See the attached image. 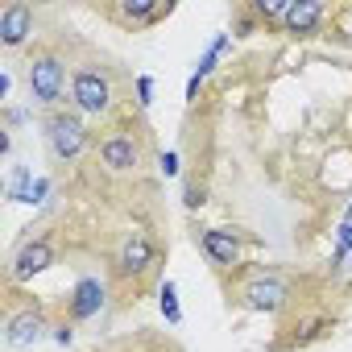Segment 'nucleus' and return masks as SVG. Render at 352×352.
Masks as SVG:
<instances>
[{"label": "nucleus", "instance_id": "obj_8", "mask_svg": "<svg viewBox=\"0 0 352 352\" xmlns=\"http://www.w3.org/2000/svg\"><path fill=\"white\" fill-rule=\"evenodd\" d=\"M137 157H141V149H137V141H133V137H124V133H116V137H108V141L100 145V162H104L112 174L133 170V166H137Z\"/></svg>", "mask_w": 352, "mask_h": 352}, {"label": "nucleus", "instance_id": "obj_10", "mask_svg": "<svg viewBox=\"0 0 352 352\" xmlns=\"http://www.w3.org/2000/svg\"><path fill=\"white\" fill-rule=\"evenodd\" d=\"M323 21V5L319 0H290V9H286V30L290 34H315Z\"/></svg>", "mask_w": 352, "mask_h": 352}, {"label": "nucleus", "instance_id": "obj_21", "mask_svg": "<svg viewBox=\"0 0 352 352\" xmlns=\"http://www.w3.org/2000/svg\"><path fill=\"white\" fill-rule=\"evenodd\" d=\"M183 204H187V208H199V204H204V191H199V187H187Z\"/></svg>", "mask_w": 352, "mask_h": 352}, {"label": "nucleus", "instance_id": "obj_19", "mask_svg": "<svg viewBox=\"0 0 352 352\" xmlns=\"http://www.w3.org/2000/svg\"><path fill=\"white\" fill-rule=\"evenodd\" d=\"M50 195V179H34V191H30V204H42Z\"/></svg>", "mask_w": 352, "mask_h": 352}, {"label": "nucleus", "instance_id": "obj_13", "mask_svg": "<svg viewBox=\"0 0 352 352\" xmlns=\"http://www.w3.org/2000/svg\"><path fill=\"white\" fill-rule=\"evenodd\" d=\"M162 13L157 0H120V17L124 21H153Z\"/></svg>", "mask_w": 352, "mask_h": 352}, {"label": "nucleus", "instance_id": "obj_2", "mask_svg": "<svg viewBox=\"0 0 352 352\" xmlns=\"http://www.w3.org/2000/svg\"><path fill=\"white\" fill-rule=\"evenodd\" d=\"M25 83H30V100H34V104H54V100L63 96V87H67V67H63V58H58V54H38V58L30 63Z\"/></svg>", "mask_w": 352, "mask_h": 352}, {"label": "nucleus", "instance_id": "obj_3", "mask_svg": "<svg viewBox=\"0 0 352 352\" xmlns=\"http://www.w3.org/2000/svg\"><path fill=\"white\" fill-rule=\"evenodd\" d=\"M46 145H50V153H54L58 162H71V157H79L83 145H87V124H83L79 116L58 112V116H50V124H46Z\"/></svg>", "mask_w": 352, "mask_h": 352}, {"label": "nucleus", "instance_id": "obj_18", "mask_svg": "<svg viewBox=\"0 0 352 352\" xmlns=\"http://www.w3.org/2000/svg\"><path fill=\"white\" fill-rule=\"evenodd\" d=\"M149 96H153V79H149V75H141V79H137V104H141V108H149V104H153Z\"/></svg>", "mask_w": 352, "mask_h": 352}, {"label": "nucleus", "instance_id": "obj_17", "mask_svg": "<svg viewBox=\"0 0 352 352\" xmlns=\"http://www.w3.org/2000/svg\"><path fill=\"white\" fill-rule=\"evenodd\" d=\"M157 170L166 174V179H174V174H179V153H174V149L162 153V157H157Z\"/></svg>", "mask_w": 352, "mask_h": 352}, {"label": "nucleus", "instance_id": "obj_9", "mask_svg": "<svg viewBox=\"0 0 352 352\" xmlns=\"http://www.w3.org/2000/svg\"><path fill=\"white\" fill-rule=\"evenodd\" d=\"M153 261V241L145 232H129L120 245V274H141Z\"/></svg>", "mask_w": 352, "mask_h": 352}, {"label": "nucleus", "instance_id": "obj_11", "mask_svg": "<svg viewBox=\"0 0 352 352\" xmlns=\"http://www.w3.org/2000/svg\"><path fill=\"white\" fill-rule=\"evenodd\" d=\"M204 253H208L216 265H236L241 241H236V232H228V228H212V232H204Z\"/></svg>", "mask_w": 352, "mask_h": 352}, {"label": "nucleus", "instance_id": "obj_14", "mask_svg": "<svg viewBox=\"0 0 352 352\" xmlns=\"http://www.w3.org/2000/svg\"><path fill=\"white\" fill-rule=\"evenodd\" d=\"M30 191H34V174L25 166L13 170V183H9V199L13 204H30Z\"/></svg>", "mask_w": 352, "mask_h": 352}, {"label": "nucleus", "instance_id": "obj_1", "mask_svg": "<svg viewBox=\"0 0 352 352\" xmlns=\"http://www.w3.org/2000/svg\"><path fill=\"white\" fill-rule=\"evenodd\" d=\"M71 100H75V108L87 112V116H104V112L112 108V83H108V75L96 71V67L75 71V79H71Z\"/></svg>", "mask_w": 352, "mask_h": 352}, {"label": "nucleus", "instance_id": "obj_16", "mask_svg": "<svg viewBox=\"0 0 352 352\" xmlns=\"http://www.w3.org/2000/svg\"><path fill=\"white\" fill-rule=\"evenodd\" d=\"M286 9H290V0H257V13H261V17L286 21Z\"/></svg>", "mask_w": 352, "mask_h": 352}, {"label": "nucleus", "instance_id": "obj_5", "mask_svg": "<svg viewBox=\"0 0 352 352\" xmlns=\"http://www.w3.org/2000/svg\"><path fill=\"white\" fill-rule=\"evenodd\" d=\"M245 307L249 311H265V315L282 311L286 307V282L282 278H253L245 286Z\"/></svg>", "mask_w": 352, "mask_h": 352}, {"label": "nucleus", "instance_id": "obj_4", "mask_svg": "<svg viewBox=\"0 0 352 352\" xmlns=\"http://www.w3.org/2000/svg\"><path fill=\"white\" fill-rule=\"evenodd\" d=\"M50 265H54V245H50L46 236H38V241L21 245V253L13 257V282H25V278L50 270Z\"/></svg>", "mask_w": 352, "mask_h": 352}, {"label": "nucleus", "instance_id": "obj_15", "mask_svg": "<svg viewBox=\"0 0 352 352\" xmlns=\"http://www.w3.org/2000/svg\"><path fill=\"white\" fill-rule=\"evenodd\" d=\"M162 311H166L170 323H183V311H179V302H174V282H162Z\"/></svg>", "mask_w": 352, "mask_h": 352}, {"label": "nucleus", "instance_id": "obj_12", "mask_svg": "<svg viewBox=\"0 0 352 352\" xmlns=\"http://www.w3.org/2000/svg\"><path fill=\"white\" fill-rule=\"evenodd\" d=\"M100 307H104V282L100 278H83L75 286V294H71V315L75 319H91V315H100Z\"/></svg>", "mask_w": 352, "mask_h": 352}, {"label": "nucleus", "instance_id": "obj_6", "mask_svg": "<svg viewBox=\"0 0 352 352\" xmlns=\"http://www.w3.org/2000/svg\"><path fill=\"white\" fill-rule=\"evenodd\" d=\"M30 34H34V9L30 5L17 0V5H9L5 13H0V42H5L9 50H17Z\"/></svg>", "mask_w": 352, "mask_h": 352}, {"label": "nucleus", "instance_id": "obj_20", "mask_svg": "<svg viewBox=\"0 0 352 352\" xmlns=\"http://www.w3.org/2000/svg\"><path fill=\"white\" fill-rule=\"evenodd\" d=\"M54 340H58V344H71V340H75V327H71V323H58V327H54Z\"/></svg>", "mask_w": 352, "mask_h": 352}, {"label": "nucleus", "instance_id": "obj_23", "mask_svg": "<svg viewBox=\"0 0 352 352\" xmlns=\"http://www.w3.org/2000/svg\"><path fill=\"white\" fill-rule=\"evenodd\" d=\"M348 220H352V208H348Z\"/></svg>", "mask_w": 352, "mask_h": 352}, {"label": "nucleus", "instance_id": "obj_7", "mask_svg": "<svg viewBox=\"0 0 352 352\" xmlns=\"http://www.w3.org/2000/svg\"><path fill=\"white\" fill-rule=\"evenodd\" d=\"M42 336H46V315H42V311H17V315L9 319V327H5L9 348H30V344H38Z\"/></svg>", "mask_w": 352, "mask_h": 352}, {"label": "nucleus", "instance_id": "obj_22", "mask_svg": "<svg viewBox=\"0 0 352 352\" xmlns=\"http://www.w3.org/2000/svg\"><path fill=\"white\" fill-rule=\"evenodd\" d=\"M199 83H204L199 75H191V79H187V100H195V96H199Z\"/></svg>", "mask_w": 352, "mask_h": 352}]
</instances>
